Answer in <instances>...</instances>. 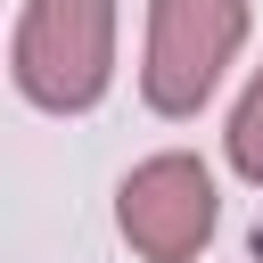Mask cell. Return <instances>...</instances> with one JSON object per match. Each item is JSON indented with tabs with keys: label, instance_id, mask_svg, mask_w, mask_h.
<instances>
[{
	"label": "cell",
	"instance_id": "cell-2",
	"mask_svg": "<svg viewBox=\"0 0 263 263\" xmlns=\"http://www.w3.org/2000/svg\"><path fill=\"white\" fill-rule=\"evenodd\" d=\"M247 41V0H148L140 90L156 115H197Z\"/></svg>",
	"mask_w": 263,
	"mask_h": 263
},
{
	"label": "cell",
	"instance_id": "cell-3",
	"mask_svg": "<svg viewBox=\"0 0 263 263\" xmlns=\"http://www.w3.org/2000/svg\"><path fill=\"white\" fill-rule=\"evenodd\" d=\"M115 222H123V238H132L140 263H189L214 238V173L197 156L164 148V156H148V164L123 173Z\"/></svg>",
	"mask_w": 263,
	"mask_h": 263
},
{
	"label": "cell",
	"instance_id": "cell-4",
	"mask_svg": "<svg viewBox=\"0 0 263 263\" xmlns=\"http://www.w3.org/2000/svg\"><path fill=\"white\" fill-rule=\"evenodd\" d=\"M222 148H230V173L263 189V66H255V82H247V99L230 107V132H222Z\"/></svg>",
	"mask_w": 263,
	"mask_h": 263
},
{
	"label": "cell",
	"instance_id": "cell-1",
	"mask_svg": "<svg viewBox=\"0 0 263 263\" xmlns=\"http://www.w3.org/2000/svg\"><path fill=\"white\" fill-rule=\"evenodd\" d=\"M8 66H16V90L49 115L99 107L115 74V0H25Z\"/></svg>",
	"mask_w": 263,
	"mask_h": 263
}]
</instances>
